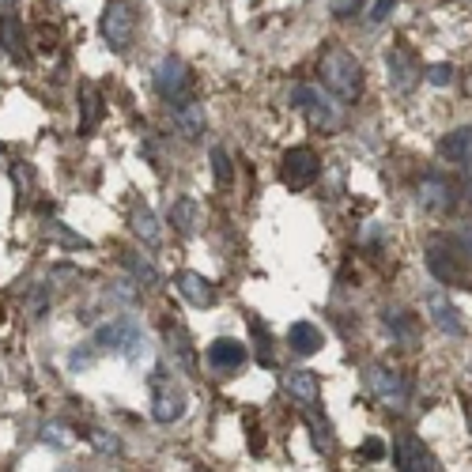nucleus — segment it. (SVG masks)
I'll use <instances>...</instances> for the list:
<instances>
[{"mask_svg":"<svg viewBox=\"0 0 472 472\" xmlns=\"http://www.w3.org/2000/svg\"><path fill=\"white\" fill-rule=\"evenodd\" d=\"M321 84L329 94H337L340 102H355L363 94V65L344 50V45H329L321 53Z\"/></svg>","mask_w":472,"mask_h":472,"instance_id":"1","label":"nucleus"},{"mask_svg":"<svg viewBox=\"0 0 472 472\" xmlns=\"http://www.w3.org/2000/svg\"><path fill=\"white\" fill-rule=\"evenodd\" d=\"M94 348L102 352H114L121 359H129V363H140V359L148 355V340L140 333V325L133 318H114L99 325V333H94Z\"/></svg>","mask_w":472,"mask_h":472,"instance_id":"2","label":"nucleus"},{"mask_svg":"<svg viewBox=\"0 0 472 472\" xmlns=\"http://www.w3.org/2000/svg\"><path fill=\"white\" fill-rule=\"evenodd\" d=\"M291 102L295 110L306 118L310 129H318V133H333L337 125H340V114H337V106L329 102V94H321V87H310V84H298L291 91Z\"/></svg>","mask_w":472,"mask_h":472,"instance_id":"3","label":"nucleus"},{"mask_svg":"<svg viewBox=\"0 0 472 472\" xmlns=\"http://www.w3.org/2000/svg\"><path fill=\"white\" fill-rule=\"evenodd\" d=\"M151 416L155 423H178L185 416V393L175 386V378L167 374V367L151 370Z\"/></svg>","mask_w":472,"mask_h":472,"instance_id":"4","label":"nucleus"},{"mask_svg":"<svg viewBox=\"0 0 472 472\" xmlns=\"http://www.w3.org/2000/svg\"><path fill=\"white\" fill-rule=\"evenodd\" d=\"M102 38H106V45L114 53H125L133 45V38H136V15H133V8L125 4V0H110V4L102 8Z\"/></svg>","mask_w":472,"mask_h":472,"instance_id":"5","label":"nucleus"},{"mask_svg":"<svg viewBox=\"0 0 472 472\" xmlns=\"http://www.w3.org/2000/svg\"><path fill=\"white\" fill-rule=\"evenodd\" d=\"M155 91H159L167 102H182L193 94V72L185 69L182 57H163L159 65H155Z\"/></svg>","mask_w":472,"mask_h":472,"instance_id":"6","label":"nucleus"},{"mask_svg":"<svg viewBox=\"0 0 472 472\" xmlns=\"http://www.w3.org/2000/svg\"><path fill=\"white\" fill-rule=\"evenodd\" d=\"M318 175H321V159L313 148H291L280 163V178L288 189H306L318 182Z\"/></svg>","mask_w":472,"mask_h":472,"instance_id":"7","label":"nucleus"},{"mask_svg":"<svg viewBox=\"0 0 472 472\" xmlns=\"http://www.w3.org/2000/svg\"><path fill=\"white\" fill-rule=\"evenodd\" d=\"M367 386L378 401H382L386 408H404L408 401V386H404V378L397 370H389L382 363H370L367 367Z\"/></svg>","mask_w":472,"mask_h":472,"instance_id":"8","label":"nucleus"},{"mask_svg":"<svg viewBox=\"0 0 472 472\" xmlns=\"http://www.w3.org/2000/svg\"><path fill=\"white\" fill-rule=\"evenodd\" d=\"M163 340H167V352H170V363H175L182 374L189 378H200V367H197V352H193V340H189L185 329L170 318L163 321Z\"/></svg>","mask_w":472,"mask_h":472,"instance_id":"9","label":"nucleus"},{"mask_svg":"<svg viewBox=\"0 0 472 472\" xmlns=\"http://www.w3.org/2000/svg\"><path fill=\"white\" fill-rule=\"evenodd\" d=\"M393 465H397L401 472H438L435 453L423 446V438H416V435L397 438V446H393Z\"/></svg>","mask_w":472,"mask_h":472,"instance_id":"10","label":"nucleus"},{"mask_svg":"<svg viewBox=\"0 0 472 472\" xmlns=\"http://www.w3.org/2000/svg\"><path fill=\"white\" fill-rule=\"evenodd\" d=\"M204 359H208V367H212L216 374H234V370H242V363H246V344L219 337V340L208 344Z\"/></svg>","mask_w":472,"mask_h":472,"instance_id":"11","label":"nucleus"},{"mask_svg":"<svg viewBox=\"0 0 472 472\" xmlns=\"http://www.w3.org/2000/svg\"><path fill=\"white\" fill-rule=\"evenodd\" d=\"M427 269H431L435 280H443V283H465V264H461V257L453 254L450 246H443V242H431L427 246Z\"/></svg>","mask_w":472,"mask_h":472,"instance_id":"12","label":"nucleus"},{"mask_svg":"<svg viewBox=\"0 0 472 472\" xmlns=\"http://www.w3.org/2000/svg\"><path fill=\"white\" fill-rule=\"evenodd\" d=\"M389 61V80L397 91H412L419 84V61L412 50H404V45H393V50L386 53Z\"/></svg>","mask_w":472,"mask_h":472,"instance_id":"13","label":"nucleus"},{"mask_svg":"<svg viewBox=\"0 0 472 472\" xmlns=\"http://www.w3.org/2000/svg\"><path fill=\"white\" fill-rule=\"evenodd\" d=\"M416 200H419L423 212L443 216V212L453 208V189H450V182H443V178H423L419 189H416Z\"/></svg>","mask_w":472,"mask_h":472,"instance_id":"14","label":"nucleus"},{"mask_svg":"<svg viewBox=\"0 0 472 472\" xmlns=\"http://www.w3.org/2000/svg\"><path fill=\"white\" fill-rule=\"evenodd\" d=\"M170 121H175V129L185 136V140H197L200 133H204V106H200V99H182V102H175L170 106Z\"/></svg>","mask_w":472,"mask_h":472,"instance_id":"15","label":"nucleus"},{"mask_svg":"<svg viewBox=\"0 0 472 472\" xmlns=\"http://www.w3.org/2000/svg\"><path fill=\"white\" fill-rule=\"evenodd\" d=\"M175 288L182 291V298L189 306H216V288H212V280H204L200 273L193 269H185L175 276Z\"/></svg>","mask_w":472,"mask_h":472,"instance_id":"16","label":"nucleus"},{"mask_svg":"<svg viewBox=\"0 0 472 472\" xmlns=\"http://www.w3.org/2000/svg\"><path fill=\"white\" fill-rule=\"evenodd\" d=\"M283 386H288L291 401H295V404H303L306 412L321 401V382H318V374H313V370H291L288 378H283Z\"/></svg>","mask_w":472,"mask_h":472,"instance_id":"17","label":"nucleus"},{"mask_svg":"<svg viewBox=\"0 0 472 472\" xmlns=\"http://www.w3.org/2000/svg\"><path fill=\"white\" fill-rule=\"evenodd\" d=\"M427 313H431V321L443 329L446 337H465V325H461V318H458V306H453L446 295L431 291V295H427Z\"/></svg>","mask_w":472,"mask_h":472,"instance_id":"18","label":"nucleus"},{"mask_svg":"<svg viewBox=\"0 0 472 472\" xmlns=\"http://www.w3.org/2000/svg\"><path fill=\"white\" fill-rule=\"evenodd\" d=\"M438 151H443V159L453 163V167H468L472 163V125H461V129H453L443 136V144H438Z\"/></svg>","mask_w":472,"mask_h":472,"instance_id":"19","label":"nucleus"},{"mask_svg":"<svg viewBox=\"0 0 472 472\" xmlns=\"http://www.w3.org/2000/svg\"><path fill=\"white\" fill-rule=\"evenodd\" d=\"M321 344H325V337H321L318 325L295 321V325L288 329V348H291L295 355H313V352H321Z\"/></svg>","mask_w":472,"mask_h":472,"instance_id":"20","label":"nucleus"},{"mask_svg":"<svg viewBox=\"0 0 472 472\" xmlns=\"http://www.w3.org/2000/svg\"><path fill=\"white\" fill-rule=\"evenodd\" d=\"M0 45H4V53L12 61H20V65H27L30 53H27V45H23V30H20V20H15L12 12L0 15Z\"/></svg>","mask_w":472,"mask_h":472,"instance_id":"21","label":"nucleus"},{"mask_svg":"<svg viewBox=\"0 0 472 472\" xmlns=\"http://www.w3.org/2000/svg\"><path fill=\"white\" fill-rule=\"evenodd\" d=\"M133 231L140 234V242H144V246H159L163 242V231H159V219H155V212L148 208V204L144 200H136L133 204Z\"/></svg>","mask_w":472,"mask_h":472,"instance_id":"22","label":"nucleus"},{"mask_svg":"<svg viewBox=\"0 0 472 472\" xmlns=\"http://www.w3.org/2000/svg\"><path fill=\"white\" fill-rule=\"evenodd\" d=\"M102 114H106V106H102L99 87H94V84H80V129L91 133L94 125L102 121Z\"/></svg>","mask_w":472,"mask_h":472,"instance_id":"23","label":"nucleus"},{"mask_svg":"<svg viewBox=\"0 0 472 472\" xmlns=\"http://www.w3.org/2000/svg\"><path fill=\"white\" fill-rule=\"evenodd\" d=\"M386 325H389V333L397 337V344H404V348H416V344H419V321L412 318V313L386 310Z\"/></svg>","mask_w":472,"mask_h":472,"instance_id":"24","label":"nucleus"},{"mask_svg":"<svg viewBox=\"0 0 472 472\" xmlns=\"http://www.w3.org/2000/svg\"><path fill=\"white\" fill-rule=\"evenodd\" d=\"M170 224H175L178 234H193L200 227V204L193 197H178L170 204Z\"/></svg>","mask_w":472,"mask_h":472,"instance_id":"25","label":"nucleus"},{"mask_svg":"<svg viewBox=\"0 0 472 472\" xmlns=\"http://www.w3.org/2000/svg\"><path fill=\"white\" fill-rule=\"evenodd\" d=\"M121 261H125V269H129V276H133L136 283H144V288H163V276H159V269H155V264H151L148 257L125 254Z\"/></svg>","mask_w":472,"mask_h":472,"instance_id":"26","label":"nucleus"},{"mask_svg":"<svg viewBox=\"0 0 472 472\" xmlns=\"http://www.w3.org/2000/svg\"><path fill=\"white\" fill-rule=\"evenodd\" d=\"M212 170H216V185L227 189L231 185V159H227V148H212Z\"/></svg>","mask_w":472,"mask_h":472,"instance_id":"27","label":"nucleus"},{"mask_svg":"<svg viewBox=\"0 0 472 472\" xmlns=\"http://www.w3.org/2000/svg\"><path fill=\"white\" fill-rule=\"evenodd\" d=\"M427 84L431 87H450L453 84V69L450 65H431L427 69Z\"/></svg>","mask_w":472,"mask_h":472,"instance_id":"28","label":"nucleus"},{"mask_svg":"<svg viewBox=\"0 0 472 472\" xmlns=\"http://www.w3.org/2000/svg\"><path fill=\"white\" fill-rule=\"evenodd\" d=\"M45 239H57V242H69V246H87V239H80V234H69L61 224H50V227H45Z\"/></svg>","mask_w":472,"mask_h":472,"instance_id":"29","label":"nucleus"},{"mask_svg":"<svg viewBox=\"0 0 472 472\" xmlns=\"http://www.w3.org/2000/svg\"><path fill=\"white\" fill-rule=\"evenodd\" d=\"M91 443H94V450H99V453H118V450H121L118 438L106 435V431H91Z\"/></svg>","mask_w":472,"mask_h":472,"instance_id":"30","label":"nucleus"},{"mask_svg":"<svg viewBox=\"0 0 472 472\" xmlns=\"http://www.w3.org/2000/svg\"><path fill=\"white\" fill-rule=\"evenodd\" d=\"M329 8H333L337 20H348V15H355L359 8H363V0H333Z\"/></svg>","mask_w":472,"mask_h":472,"instance_id":"31","label":"nucleus"},{"mask_svg":"<svg viewBox=\"0 0 472 472\" xmlns=\"http://www.w3.org/2000/svg\"><path fill=\"white\" fill-rule=\"evenodd\" d=\"M91 363H94V348H84V352L76 348L72 359H69V367H72V370H84V367H91Z\"/></svg>","mask_w":472,"mask_h":472,"instance_id":"32","label":"nucleus"},{"mask_svg":"<svg viewBox=\"0 0 472 472\" xmlns=\"http://www.w3.org/2000/svg\"><path fill=\"white\" fill-rule=\"evenodd\" d=\"M393 4H397V0H374V12H370V20H374V23L389 20V15H393Z\"/></svg>","mask_w":472,"mask_h":472,"instance_id":"33","label":"nucleus"},{"mask_svg":"<svg viewBox=\"0 0 472 472\" xmlns=\"http://www.w3.org/2000/svg\"><path fill=\"white\" fill-rule=\"evenodd\" d=\"M45 443H53V446H61V450H65V446H69L65 427H57V423H50V427H45Z\"/></svg>","mask_w":472,"mask_h":472,"instance_id":"34","label":"nucleus"},{"mask_svg":"<svg viewBox=\"0 0 472 472\" xmlns=\"http://www.w3.org/2000/svg\"><path fill=\"white\" fill-rule=\"evenodd\" d=\"M458 246L472 257V224H461V227H458Z\"/></svg>","mask_w":472,"mask_h":472,"instance_id":"35","label":"nucleus"},{"mask_svg":"<svg viewBox=\"0 0 472 472\" xmlns=\"http://www.w3.org/2000/svg\"><path fill=\"white\" fill-rule=\"evenodd\" d=\"M378 453H382V446H378V443H374V438H370V443L363 446V458H378Z\"/></svg>","mask_w":472,"mask_h":472,"instance_id":"36","label":"nucleus"},{"mask_svg":"<svg viewBox=\"0 0 472 472\" xmlns=\"http://www.w3.org/2000/svg\"><path fill=\"white\" fill-rule=\"evenodd\" d=\"M468 427H472V412H468Z\"/></svg>","mask_w":472,"mask_h":472,"instance_id":"37","label":"nucleus"}]
</instances>
